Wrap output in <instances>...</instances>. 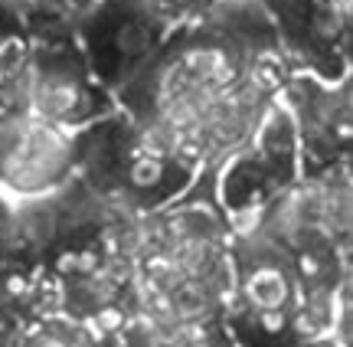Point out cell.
Segmentation results:
<instances>
[{"instance_id":"5","label":"cell","mask_w":353,"mask_h":347,"mask_svg":"<svg viewBox=\"0 0 353 347\" xmlns=\"http://www.w3.org/2000/svg\"><path fill=\"white\" fill-rule=\"evenodd\" d=\"M219 7H229V10H242V7H252L255 0H213Z\"/></svg>"},{"instance_id":"2","label":"cell","mask_w":353,"mask_h":347,"mask_svg":"<svg viewBox=\"0 0 353 347\" xmlns=\"http://www.w3.org/2000/svg\"><path fill=\"white\" fill-rule=\"evenodd\" d=\"M26 92H30V112L46 118L52 125L76 128L92 115L95 95L85 86V79L79 76L72 66H30L26 76Z\"/></svg>"},{"instance_id":"4","label":"cell","mask_w":353,"mask_h":347,"mask_svg":"<svg viewBox=\"0 0 353 347\" xmlns=\"http://www.w3.org/2000/svg\"><path fill=\"white\" fill-rule=\"evenodd\" d=\"M134 3H138L141 10H144V17L154 20L157 26H176L196 10L200 0H134Z\"/></svg>"},{"instance_id":"3","label":"cell","mask_w":353,"mask_h":347,"mask_svg":"<svg viewBox=\"0 0 353 347\" xmlns=\"http://www.w3.org/2000/svg\"><path fill=\"white\" fill-rule=\"evenodd\" d=\"M239 295L252 315H288L294 305V272L278 252H255L242 269Z\"/></svg>"},{"instance_id":"1","label":"cell","mask_w":353,"mask_h":347,"mask_svg":"<svg viewBox=\"0 0 353 347\" xmlns=\"http://www.w3.org/2000/svg\"><path fill=\"white\" fill-rule=\"evenodd\" d=\"M76 161L72 135L63 125L30 115L0 138V180L13 193L37 197L63 184Z\"/></svg>"}]
</instances>
